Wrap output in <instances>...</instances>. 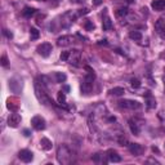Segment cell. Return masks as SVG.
Segmentation results:
<instances>
[{
  "label": "cell",
  "instance_id": "1",
  "mask_svg": "<svg viewBox=\"0 0 165 165\" xmlns=\"http://www.w3.org/2000/svg\"><path fill=\"white\" fill-rule=\"evenodd\" d=\"M57 160L62 165H68L75 161V152L67 145H61L57 148Z\"/></svg>",
  "mask_w": 165,
  "mask_h": 165
},
{
  "label": "cell",
  "instance_id": "2",
  "mask_svg": "<svg viewBox=\"0 0 165 165\" xmlns=\"http://www.w3.org/2000/svg\"><path fill=\"white\" fill-rule=\"evenodd\" d=\"M85 70L88 71V72H86L84 80H82V82H81L80 89H81L82 94L86 96V94H89L93 89V84H94V80H96V72L92 67H89V66H85Z\"/></svg>",
  "mask_w": 165,
  "mask_h": 165
},
{
  "label": "cell",
  "instance_id": "3",
  "mask_svg": "<svg viewBox=\"0 0 165 165\" xmlns=\"http://www.w3.org/2000/svg\"><path fill=\"white\" fill-rule=\"evenodd\" d=\"M35 94H36V98L39 100V102L41 104H44V106L53 104L52 98L49 97V94L47 93L45 86H44V82H40V81H36L35 82Z\"/></svg>",
  "mask_w": 165,
  "mask_h": 165
},
{
  "label": "cell",
  "instance_id": "4",
  "mask_svg": "<svg viewBox=\"0 0 165 165\" xmlns=\"http://www.w3.org/2000/svg\"><path fill=\"white\" fill-rule=\"evenodd\" d=\"M119 106L126 110H139L142 107V104L133 100H123V101H119Z\"/></svg>",
  "mask_w": 165,
  "mask_h": 165
},
{
  "label": "cell",
  "instance_id": "5",
  "mask_svg": "<svg viewBox=\"0 0 165 165\" xmlns=\"http://www.w3.org/2000/svg\"><path fill=\"white\" fill-rule=\"evenodd\" d=\"M52 49H53V48H52V44H49V43H41L40 45H37V48H36V52L39 53L41 57L47 58V57L51 56Z\"/></svg>",
  "mask_w": 165,
  "mask_h": 165
},
{
  "label": "cell",
  "instance_id": "6",
  "mask_svg": "<svg viewBox=\"0 0 165 165\" xmlns=\"http://www.w3.org/2000/svg\"><path fill=\"white\" fill-rule=\"evenodd\" d=\"M75 43V37L71 35H63L59 36L57 39V45L58 47H70Z\"/></svg>",
  "mask_w": 165,
  "mask_h": 165
},
{
  "label": "cell",
  "instance_id": "7",
  "mask_svg": "<svg viewBox=\"0 0 165 165\" xmlns=\"http://www.w3.org/2000/svg\"><path fill=\"white\" fill-rule=\"evenodd\" d=\"M31 124L32 126H34L35 130H44L45 129V120H44V118L41 116H34L31 119Z\"/></svg>",
  "mask_w": 165,
  "mask_h": 165
},
{
  "label": "cell",
  "instance_id": "8",
  "mask_svg": "<svg viewBox=\"0 0 165 165\" xmlns=\"http://www.w3.org/2000/svg\"><path fill=\"white\" fill-rule=\"evenodd\" d=\"M80 52L78 49H72V51H70V57L67 59V62H70L71 65L74 66H79V62H80Z\"/></svg>",
  "mask_w": 165,
  "mask_h": 165
},
{
  "label": "cell",
  "instance_id": "9",
  "mask_svg": "<svg viewBox=\"0 0 165 165\" xmlns=\"http://www.w3.org/2000/svg\"><path fill=\"white\" fill-rule=\"evenodd\" d=\"M145 103H146V107L148 110H152V108L156 107V100H155V97L152 96L151 92L145 93Z\"/></svg>",
  "mask_w": 165,
  "mask_h": 165
},
{
  "label": "cell",
  "instance_id": "10",
  "mask_svg": "<svg viewBox=\"0 0 165 165\" xmlns=\"http://www.w3.org/2000/svg\"><path fill=\"white\" fill-rule=\"evenodd\" d=\"M18 157L21 159V161H23V163H31L32 159H34V153L30 150H21L18 152Z\"/></svg>",
  "mask_w": 165,
  "mask_h": 165
},
{
  "label": "cell",
  "instance_id": "11",
  "mask_svg": "<svg viewBox=\"0 0 165 165\" xmlns=\"http://www.w3.org/2000/svg\"><path fill=\"white\" fill-rule=\"evenodd\" d=\"M21 115L19 114H10V116L8 118V125L10 128H17V126L21 124Z\"/></svg>",
  "mask_w": 165,
  "mask_h": 165
},
{
  "label": "cell",
  "instance_id": "12",
  "mask_svg": "<svg viewBox=\"0 0 165 165\" xmlns=\"http://www.w3.org/2000/svg\"><path fill=\"white\" fill-rule=\"evenodd\" d=\"M128 147H129L130 153L134 156H139V155H142V152H143V147L139 143H129Z\"/></svg>",
  "mask_w": 165,
  "mask_h": 165
},
{
  "label": "cell",
  "instance_id": "13",
  "mask_svg": "<svg viewBox=\"0 0 165 165\" xmlns=\"http://www.w3.org/2000/svg\"><path fill=\"white\" fill-rule=\"evenodd\" d=\"M9 88H10V90H12L13 93H21L22 84H21V81H18L17 79H10L9 80Z\"/></svg>",
  "mask_w": 165,
  "mask_h": 165
},
{
  "label": "cell",
  "instance_id": "14",
  "mask_svg": "<svg viewBox=\"0 0 165 165\" xmlns=\"http://www.w3.org/2000/svg\"><path fill=\"white\" fill-rule=\"evenodd\" d=\"M107 157H108V160L112 161V163H120L121 161V156H120L115 150H108L107 151Z\"/></svg>",
  "mask_w": 165,
  "mask_h": 165
},
{
  "label": "cell",
  "instance_id": "15",
  "mask_svg": "<svg viewBox=\"0 0 165 165\" xmlns=\"http://www.w3.org/2000/svg\"><path fill=\"white\" fill-rule=\"evenodd\" d=\"M151 7L153 10H157V12H161L165 9V0H152Z\"/></svg>",
  "mask_w": 165,
  "mask_h": 165
},
{
  "label": "cell",
  "instance_id": "16",
  "mask_svg": "<svg viewBox=\"0 0 165 165\" xmlns=\"http://www.w3.org/2000/svg\"><path fill=\"white\" fill-rule=\"evenodd\" d=\"M129 128H130V132L134 135H139L141 129H139V125L137 124L135 120H129Z\"/></svg>",
  "mask_w": 165,
  "mask_h": 165
},
{
  "label": "cell",
  "instance_id": "17",
  "mask_svg": "<svg viewBox=\"0 0 165 165\" xmlns=\"http://www.w3.org/2000/svg\"><path fill=\"white\" fill-rule=\"evenodd\" d=\"M40 146L43 150H45V151H49V150H52V147H53V143H52V141L51 139H48V138H41L40 139Z\"/></svg>",
  "mask_w": 165,
  "mask_h": 165
},
{
  "label": "cell",
  "instance_id": "18",
  "mask_svg": "<svg viewBox=\"0 0 165 165\" xmlns=\"http://www.w3.org/2000/svg\"><path fill=\"white\" fill-rule=\"evenodd\" d=\"M57 100H58L59 106L63 107V108H67V104H66V93H65L63 90H59V92H58Z\"/></svg>",
  "mask_w": 165,
  "mask_h": 165
},
{
  "label": "cell",
  "instance_id": "19",
  "mask_svg": "<svg viewBox=\"0 0 165 165\" xmlns=\"http://www.w3.org/2000/svg\"><path fill=\"white\" fill-rule=\"evenodd\" d=\"M155 30H156L157 34H159L160 31L165 30V19H164V18H159V19L155 22Z\"/></svg>",
  "mask_w": 165,
  "mask_h": 165
},
{
  "label": "cell",
  "instance_id": "20",
  "mask_svg": "<svg viewBox=\"0 0 165 165\" xmlns=\"http://www.w3.org/2000/svg\"><path fill=\"white\" fill-rule=\"evenodd\" d=\"M36 13V9L35 8H31V7H26L25 9H23V12H22V14H23V17H26V18H30V17H32Z\"/></svg>",
  "mask_w": 165,
  "mask_h": 165
},
{
  "label": "cell",
  "instance_id": "21",
  "mask_svg": "<svg viewBox=\"0 0 165 165\" xmlns=\"http://www.w3.org/2000/svg\"><path fill=\"white\" fill-rule=\"evenodd\" d=\"M124 93H125V89L121 86H115L110 90V94H112V96H123Z\"/></svg>",
  "mask_w": 165,
  "mask_h": 165
},
{
  "label": "cell",
  "instance_id": "22",
  "mask_svg": "<svg viewBox=\"0 0 165 165\" xmlns=\"http://www.w3.org/2000/svg\"><path fill=\"white\" fill-rule=\"evenodd\" d=\"M103 30H106V31H108V30H111L112 29V22H111V19H110L108 17H107V14H104V18H103Z\"/></svg>",
  "mask_w": 165,
  "mask_h": 165
},
{
  "label": "cell",
  "instance_id": "23",
  "mask_svg": "<svg viewBox=\"0 0 165 165\" xmlns=\"http://www.w3.org/2000/svg\"><path fill=\"white\" fill-rule=\"evenodd\" d=\"M54 79H56V82H58V84H62V82L66 81L67 76H66V74H63V72H56V74H54Z\"/></svg>",
  "mask_w": 165,
  "mask_h": 165
},
{
  "label": "cell",
  "instance_id": "24",
  "mask_svg": "<svg viewBox=\"0 0 165 165\" xmlns=\"http://www.w3.org/2000/svg\"><path fill=\"white\" fill-rule=\"evenodd\" d=\"M129 37L132 40H134V41H139V40H142V34L139 31H130L129 32Z\"/></svg>",
  "mask_w": 165,
  "mask_h": 165
},
{
  "label": "cell",
  "instance_id": "25",
  "mask_svg": "<svg viewBox=\"0 0 165 165\" xmlns=\"http://www.w3.org/2000/svg\"><path fill=\"white\" fill-rule=\"evenodd\" d=\"M30 36H31V39H32V40L39 39V36H40L39 30L35 29V27H31V29H30Z\"/></svg>",
  "mask_w": 165,
  "mask_h": 165
},
{
  "label": "cell",
  "instance_id": "26",
  "mask_svg": "<svg viewBox=\"0 0 165 165\" xmlns=\"http://www.w3.org/2000/svg\"><path fill=\"white\" fill-rule=\"evenodd\" d=\"M118 142H119V143L121 145V146H128V145H129V143H128V139L125 138L124 134H119V135H118Z\"/></svg>",
  "mask_w": 165,
  "mask_h": 165
},
{
  "label": "cell",
  "instance_id": "27",
  "mask_svg": "<svg viewBox=\"0 0 165 165\" xmlns=\"http://www.w3.org/2000/svg\"><path fill=\"white\" fill-rule=\"evenodd\" d=\"M84 27H85V30H86V31H92L93 29H94V25H93V22H92V21L86 19V21L84 22Z\"/></svg>",
  "mask_w": 165,
  "mask_h": 165
},
{
  "label": "cell",
  "instance_id": "28",
  "mask_svg": "<svg viewBox=\"0 0 165 165\" xmlns=\"http://www.w3.org/2000/svg\"><path fill=\"white\" fill-rule=\"evenodd\" d=\"M126 14H128V9H126V8H119L116 10L118 17H124V16H126Z\"/></svg>",
  "mask_w": 165,
  "mask_h": 165
},
{
  "label": "cell",
  "instance_id": "29",
  "mask_svg": "<svg viewBox=\"0 0 165 165\" xmlns=\"http://www.w3.org/2000/svg\"><path fill=\"white\" fill-rule=\"evenodd\" d=\"M130 85L137 89V88H139V86H141V81H139L138 79H137V78H133V79L130 80Z\"/></svg>",
  "mask_w": 165,
  "mask_h": 165
},
{
  "label": "cell",
  "instance_id": "30",
  "mask_svg": "<svg viewBox=\"0 0 165 165\" xmlns=\"http://www.w3.org/2000/svg\"><path fill=\"white\" fill-rule=\"evenodd\" d=\"M70 57V51H66V52H62L61 56H59V58H61V61H67Z\"/></svg>",
  "mask_w": 165,
  "mask_h": 165
},
{
  "label": "cell",
  "instance_id": "31",
  "mask_svg": "<svg viewBox=\"0 0 165 165\" xmlns=\"http://www.w3.org/2000/svg\"><path fill=\"white\" fill-rule=\"evenodd\" d=\"M0 63H2V66H4V67H5V66H8V65H9L8 57L5 56V54H3V56H2V58H0Z\"/></svg>",
  "mask_w": 165,
  "mask_h": 165
},
{
  "label": "cell",
  "instance_id": "32",
  "mask_svg": "<svg viewBox=\"0 0 165 165\" xmlns=\"http://www.w3.org/2000/svg\"><path fill=\"white\" fill-rule=\"evenodd\" d=\"M101 153H96V155L94 156H93L92 159H93V161H94V163H101Z\"/></svg>",
  "mask_w": 165,
  "mask_h": 165
},
{
  "label": "cell",
  "instance_id": "33",
  "mask_svg": "<svg viewBox=\"0 0 165 165\" xmlns=\"http://www.w3.org/2000/svg\"><path fill=\"white\" fill-rule=\"evenodd\" d=\"M89 12H90V10L88 9V8L80 9V10H79V13H78V16H85V14H88V13H89Z\"/></svg>",
  "mask_w": 165,
  "mask_h": 165
},
{
  "label": "cell",
  "instance_id": "34",
  "mask_svg": "<svg viewBox=\"0 0 165 165\" xmlns=\"http://www.w3.org/2000/svg\"><path fill=\"white\" fill-rule=\"evenodd\" d=\"M3 34L7 36L8 39H12V37H13V34H12V32H10L9 30H3Z\"/></svg>",
  "mask_w": 165,
  "mask_h": 165
},
{
  "label": "cell",
  "instance_id": "35",
  "mask_svg": "<svg viewBox=\"0 0 165 165\" xmlns=\"http://www.w3.org/2000/svg\"><path fill=\"white\" fill-rule=\"evenodd\" d=\"M102 3H103V0H93V5H96V7L101 5Z\"/></svg>",
  "mask_w": 165,
  "mask_h": 165
},
{
  "label": "cell",
  "instance_id": "36",
  "mask_svg": "<svg viewBox=\"0 0 165 165\" xmlns=\"http://www.w3.org/2000/svg\"><path fill=\"white\" fill-rule=\"evenodd\" d=\"M98 44H100V45H107V40L106 39L100 40V41H98Z\"/></svg>",
  "mask_w": 165,
  "mask_h": 165
},
{
  "label": "cell",
  "instance_id": "37",
  "mask_svg": "<svg viewBox=\"0 0 165 165\" xmlns=\"http://www.w3.org/2000/svg\"><path fill=\"white\" fill-rule=\"evenodd\" d=\"M159 35H160V37H161V39H165V30H163V31H160V32H159Z\"/></svg>",
  "mask_w": 165,
  "mask_h": 165
},
{
  "label": "cell",
  "instance_id": "38",
  "mask_svg": "<svg viewBox=\"0 0 165 165\" xmlns=\"http://www.w3.org/2000/svg\"><path fill=\"white\" fill-rule=\"evenodd\" d=\"M23 134H25L26 137H30V130H27V129H25V130H23Z\"/></svg>",
  "mask_w": 165,
  "mask_h": 165
},
{
  "label": "cell",
  "instance_id": "39",
  "mask_svg": "<svg viewBox=\"0 0 165 165\" xmlns=\"http://www.w3.org/2000/svg\"><path fill=\"white\" fill-rule=\"evenodd\" d=\"M152 151H153V152H159V148H156V147H152Z\"/></svg>",
  "mask_w": 165,
  "mask_h": 165
},
{
  "label": "cell",
  "instance_id": "40",
  "mask_svg": "<svg viewBox=\"0 0 165 165\" xmlns=\"http://www.w3.org/2000/svg\"><path fill=\"white\" fill-rule=\"evenodd\" d=\"M164 85H165V76H164Z\"/></svg>",
  "mask_w": 165,
  "mask_h": 165
}]
</instances>
